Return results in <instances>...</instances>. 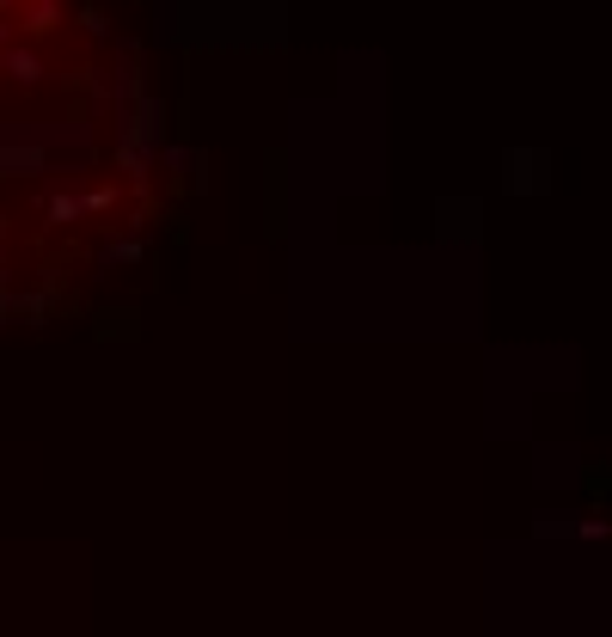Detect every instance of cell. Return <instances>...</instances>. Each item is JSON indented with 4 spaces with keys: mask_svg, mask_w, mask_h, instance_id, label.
<instances>
[{
    "mask_svg": "<svg viewBox=\"0 0 612 637\" xmlns=\"http://www.w3.org/2000/svg\"><path fill=\"white\" fill-rule=\"evenodd\" d=\"M7 68H13V80H37V74H43V68H37V56H19V49L7 56Z\"/></svg>",
    "mask_w": 612,
    "mask_h": 637,
    "instance_id": "cell-1",
    "label": "cell"
},
{
    "mask_svg": "<svg viewBox=\"0 0 612 637\" xmlns=\"http://www.w3.org/2000/svg\"><path fill=\"white\" fill-rule=\"evenodd\" d=\"M62 13H56V0H37V7H31V31H43V25H56Z\"/></svg>",
    "mask_w": 612,
    "mask_h": 637,
    "instance_id": "cell-2",
    "label": "cell"
}]
</instances>
